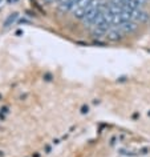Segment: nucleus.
Returning <instances> with one entry per match:
<instances>
[{"label":"nucleus","instance_id":"f257e3e1","mask_svg":"<svg viewBox=\"0 0 150 157\" xmlns=\"http://www.w3.org/2000/svg\"><path fill=\"white\" fill-rule=\"evenodd\" d=\"M90 0H78V2L72 7V10H70V12H72L73 17L76 19H82L85 15V11L88 8Z\"/></svg>","mask_w":150,"mask_h":157},{"label":"nucleus","instance_id":"f03ea898","mask_svg":"<svg viewBox=\"0 0 150 157\" xmlns=\"http://www.w3.org/2000/svg\"><path fill=\"white\" fill-rule=\"evenodd\" d=\"M122 33L124 32H122L120 28H110V29L106 31L105 36L109 41H118L122 39Z\"/></svg>","mask_w":150,"mask_h":157},{"label":"nucleus","instance_id":"7ed1b4c3","mask_svg":"<svg viewBox=\"0 0 150 157\" xmlns=\"http://www.w3.org/2000/svg\"><path fill=\"white\" fill-rule=\"evenodd\" d=\"M149 19V13L146 12V11L138 8V10H133V20L134 21H140V23H145L148 21Z\"/></svg>","mask_w":150,"mask_h":157},{"label":"nucleus","instance_id":"20e7f679","mask_svg":"<svg viewBox=\"0 0 150 157\" xmlns=\"http://www.w3.org/2000/svg\"><path fill=\"white\" fill-rule=\"evenodd\" d=\"M137 28H138L137 21H134V20L125 21V23H122V24L120 25V29L124 33H132V32H134V31H137Z\"/></svg>","mask_w":150,"mask_h":157},{"label":"nucleus","instance_id":"39448f33","mask_svg":"<svg viewBox=\"0 0 150 157\" xmlns=\"http://www.w3.org/2000/svg\"><path fill=\"white\" fill-rule=\"evenodd\" d=\"M17 16H19L17 13H12V15H9V16H8V19H7V20L4 21V27H9L11 24H13V23L16 21Z\"/></svg>","mask_w":150,"mask_h":157},{"label":"nucleus","instance_id":"423d86ee","mask_svg":"<svg viewBox=\"0 0 150 157\" xmlns=\"http://www.w3.org/2000/svg\"><path fill=\"white\" fill-rule=\"evenodd\" d=\"M43 2H45V3H52L53 0H43Z\"/></svg>","mask_w":150,"mask_h":157}]
</instances>
